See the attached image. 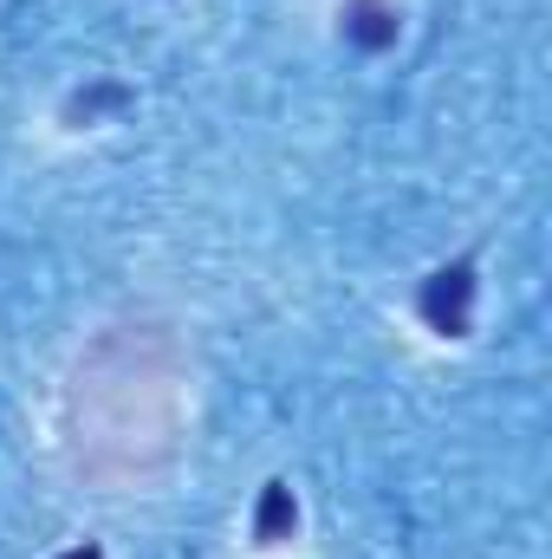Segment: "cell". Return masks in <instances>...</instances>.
Here are the masks:
<instances>
[{
	"instance_id": "3",
	"label": "cell",
	"mask_w": 552,
	"mask_h": 559,
	"mask_svg": "<svg viewBox=\"0 0 552 559\" xmlns=\"http://www.w3.org/2000/svg\"><path fill=\"white\" fill-rule=\"evenodd\" d=\"M292 521H299L292 488L267 481V495H261V521H254V540H261V547H274V540H286V534H292Z\"/></svg>"
},
{
	"instance_id": "1",
	"label": "cell",
	"mask_w": 552,
	"mask_h": 559,
	"mask_svg": "<svg viewBox=\"0 0 552 559\" xmlns=\"http://www.w3.org/2000/svg\"><path fill=\"white\" fill-rule=\"evenodd\" d=\"M416 306H422V319H429L442 338H461V332H468V312H475V267H468V261H455V267L429 274Z\"/></svg>"
},
{
	"instance_id": "2",
	"label": "cell",
	"mask_w": 552,
	"mask_h": 559,
	"mask_svg": "<svg viewBox=\"0 0 552 559\" xmlns=\"http://www.w3.org/2000/svg\"><path fill=\"white\" fill-rule=\"evenodd\" d=\"M345 39H358V46H391L397 39V7H384V0H351L345 7Z\"/></svg>"
},
{
	"instance_id": "4",
	"label": "cell",
	"mask_w": 552,
	"mask_h": 559,
	"mask_svg": "<svg viewBox=\"0 0 552 559\" xmlns=\"http://www.w3.org/2000/svg\"><path fill=\"white\" fill-rule=\"evenodd\" d=\"M59 559H105L98 547H72V554H59Z\"/></svg>"
}]
</instances>
